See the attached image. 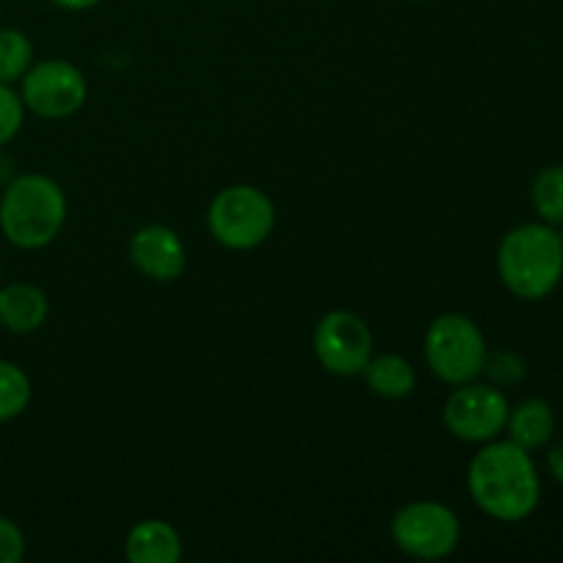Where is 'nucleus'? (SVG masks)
I'll list each match as a JSON object with an SVG mask.
<instances>
[{
  "instance_id": "4468645a",
  "label": "nucleus",
  "mask_w": 563,
  "mask_h": 563,
  "mask_svg": "<svg viewBox=\"0 0 563 563\" xmlns=\"http://www.w3.org/2000/svg\"><path fill=\"white\" fill-rule=\"evenodd\" d=\"M366 379V388L374 396L388 401H401L412 396L418 385V374L405 355H372L368 366L361 374Z\"/></svg>"
},
{
  "instance_id": "423d86ee",
  "label": "nucleus",
  "mask_w": 563,
  "mask_h": 563,
  "mask_svg": "<svg viewBox=\"0 0 563 563\" xmlns=\"http://www.w3.org/2000/svg\"><path fill=\"white\" fill-rule=\"evenodd\" d=\"M390 539L407 559L443 561L460 548L462 522L440 500H412L390 520Z\"/></svg>"
},
{
  "instance_id": "f3484780",
  "label": "nucleus",
  "mask_w": 563,
  "mask_h": 563,
  "mask_svg": "<svg viewBox=\"0 0 563 563\" xmlns=\"http://www.w3.org/2000/svg\"><path fill=\"white\" fill-rule=\"evenodd\" d=\"M33 64V44L20 27H0V82L14 86Z\"/></svg>"
},
{
  "instance_id": "aec40b11",
  "label": "nucleus",
  "mask_w": 563,
  "mask_h": 563,
  "mask_svg": "<svg viewBox=\"0 0 563 563\" xmlns=\"http://www.w3.org/2000/svg\"><path fill=\"white\" fill-rule=\"evenodd\" d=\"M25 533L14 520L0 515V563H20L25 559Z\"/></svg>"
},
{
  "instance_id": "5701e85b",
  "label": "nucleus",
  "mask_w": 563,
  "mask_h": 563,
  "mask_svg": "<svg viewBox=\"0 0 563 563\" xmlns=\"http://www.w3.org/2000/svg\"><path fill=\"white\" fill-rule=\"evenodd\" d=\"M405 3H423V0H405Z\"/></svg>"
},
{
  "instance_id": "f257e3e1",
  "label": "nucleus",
  "mask_w": 563,
  "mask_h": 563,
  "mask_svg": "<svg viewBox=\"0 0 563 563\" xmlns=\"http://www.w3.org/2000/svg\"><path fill=\"white\" fill-rule=\"evenodd\" d=\"M467 493L489 520L517 526L539 509L542 476L531 451L495 438L467 465Z\"/></svg>"
},
{
  "instance_id": "6e6552de",
  "label": "nucleus",
  "mask_w": 563,
  "mask_h": 563,
  "mask_svg": "<svg viewBox=\"0 0 563 563\" xmlns=\"http://www.w3.org/2000/svg\"><path fill=\"white\" fill-rule=\"evenodd\" d=\"M509 399L493 383L456 385L443 405V427L462 443L484 445L500 438L509 418Z\"/></svg>"
},
{
  "instance_id": "7ed1b4c3",
  "label": "nucleus",
  "mask_w": 563,
  "mask_h": 563,
  "mask_svg": "<svg viewBox=\"0 0 563 563\" xmlns=\"http://www.w3.org/2000/svg\"><path fill=\"white\" fill-rule=\"evenodd\" d=\"M69 218L64 187L44 174H20L0 196V231L20 251L53 245Z\"/></svg>"
},
{
  "instance_id": "1a4fd4ad",
  "label": "nucleus",
  "mask_w": 563,
  "mask_h": 563,
  "mask_svg": "<svg viewBox=\"0 0 563 563\" xmlns=\"http://www.w3.org/2000/svg\"><path fill=\"white\" fill-rule=\"evenodd\" d=\"M311 344L324 372L335 377H361L374 355V335L368 322L346 308H335L319 319Z\"/></svg>"
},
{
  "instance_id": "f03ea898",
  "label": "nucleus",
  "mask_w": 563,
  "mask_h": 563,
  "mask_svg": "<svg viewBox=\"0 0 563 563\" xmlns=\"http://www.w3.org/2000/svg\"><path fill=\"white\" fill-rule=\"evenodd\" d=\"M500 284L528 302L553 295L563 280V236L555 225L522 223L506 231L498 245Z\"/></svg>"
},
{
  "instance_id": "ddd939ff",
  "label": "nucleus",
  "mask_w": 563,
  "mask_h": 563,
  "mask_svg": "<svg viewBox=\"0 0 563 563\" xmlns=\"http://www.w3.org/2000/svg\"><path fill=\"white\" fill-rule=\"evenodd\" d=\"M555 410L548 399H522L520 405L509 407V418H506V429L511 443H517L526 451H542L548 449L550 440L555 438Z\"/></svg>"
},
{
  "instance_id": "9d476101",
  "label": "nucleus",
  "mask_w": 563,
  "mask_h": 563,
  "mask_svg": "<svg viewBox=\"0 0 563 563\" xmlns=\"http://www.w3.org/2000/svg\"><path fill=\"white\" fill-rule=\"evenodd\" d=\"M132 267L154 284H174L187 269V247L179 231L165 223H146L126 242Z\"/></svg>"
},
{
  "instance_id": "4be33fe9",
  "label": "nucleus",
  "mask_w": 563,
  "mask_h": 563,
  "mask_svg": "<svg viewBox=\"0 0 563 563\" xmlns=\"http://www.w3.org/2000/svg\"><path fill=\"white\" fill-rule=\"evenodd\" d=\"M53 5H58V9L64 11H91L97 9V5H102L104 0H49Z\"/></svg>"
},
{
  "instance_id": "412c9836",
  "label": "nucleus",
  "mask_w": 563,
  "mask_h": 563,
  "mask_svg": "<svg viewBox=\"0 0 563 563\" xmlns=\"http://www.w3.org/2000/svg\"><path fill=\"white\" fill-rule=\"evenodd\" d=\"M548 471L555 482L563 484V440L548 449Z\"/></svg>"
},
{
  "instance_id": "9b49d317",
  "label": "nucleus",
  "mask_w": 563,
  "mask_h": 563,
  "mask_svg": "<svg viewBox=\"0 0 563 563\" xmlns=\"http://www.w3.org/2000/svg\"><path fill=\"white\" fill-rule=\"evenodd\" d=\"M181 553L185 542L179 531L157 517L135 522L124 539V555L132 563H179Z\"/></svg>"
},
{
  "instance_id": "dca6fc26",
  "label": "nucleus",
  "mask_w": 563,
  "mask_h": 563,
  "mask_svg": "<svg viewBox=\"0 0 563 563\" xmlns=\"http://www.w3.org/2000/svg\"><path fill=\"white\" fill-rule=\"evenodd\" d=\"M31 377L16 363L0 357V423L20 418L31 405Z\"/></svg>"
},
{
  "instance_id": "f8f14e48",
  "label": "nucleus",
  "mask_w": 563,
  "mask_h": 563,
  "mask_svg": "<svg viewBox=\"0 0 563 563\" xmlns=\"http://www.w3.org/2000/svg\"><path fill=\"white\" fill-rule=\"evenodd\" d=\"M49 317V300L36 284L0 286V328L14 335H27L42 328Z\"/></svg>"
},
{
  "instance_id": "20e7f679",
  "label": "nucleus",
  "mask_w": 563,
  "mask_h": 563,
  "mask_svg": "<svg viewBox=\"0 0 563 563\" xmlns=\"http://www.w3.org/2000/svg\"><path fill=\"white\" fill-rule=\"evenodd\" d=\"M489 346L482 328L465 313H440L423 335V361L440 383L465 385L484 374Z\"/></svg>"
},
{
  "instance_id": "39448f33",
  "label": "nucleus",
  "mask_w": 563,
  "mask_h": 563,
  "mask_svg": "<svg viewBox=\"0 0 563 563\" xmlns=\"http://www.w3.org/2000/svg\"><path fill=\"white\" fill-rule=\"evenodd\" d=\"M278 212L256 185H229L209 201L207 229L229 251H253L273 236Z\"/></svg>"
},
{
  "instance_id": "2eb2a0df",
  "label": "nucleus",
  "mask_w": 563,
  "mask_h": 563,
  "mask_svg": "<svg viewBox=\"0 0 563 563\" xmlns=\"http://www.w3.org/2000/svg\"><path fill=\"white\" fill-rule=\"evenodd\" d=\"M533 212L542 223L563 225V165H548L531 181Z\"/></svg>"
},
{
  "instance_id": "6ab92c4d",
  "label": "nucleus",
  "mask_w": 563,
  "mask_h": 563,
  "mask_svg": "<svg viewBox=\"0 0 563 563\" xmlns=\"http://www.w3.org/2000/svg\"><path fill=\"white\" fill-rule=\"evenodd\" d=\"M25 124V104L11 86L0 82V146L14 141Z\"/></svg>"
},
{
  "instance_id": "a211bd4d",
  "label": "nucleus",
  "mask_w": 563,
  "mask_h": 563,
  "mask_svg": "<svg viewBox=\"0 0 563 563\" xmlns=\"http://www.w3.org/2000/svg\"><path fill=\"white\" fill-rule=\"evenodd\" d=\"M484 374L495 388H511L526 379V361L515 352H489L487 363H484Z\"/></svg>"
},
{
  "instance_id": "0eeeda50",
  "label": "nucleus",
  "mask_w": 563,
  "mask_h": 563,
  "mask_svg": "<svg viewBox=\"0 0 563 563\" xmlns=\"http://www.w3.org/2000/svg\"><path fill=\"white\" fill-rule=\"evenodd\" d=\"M25 110L47 121L69 119L80 113L88 99V80L77 64L66 58L33 60L20 80Z\"/></svg>"
}]
</instances>
